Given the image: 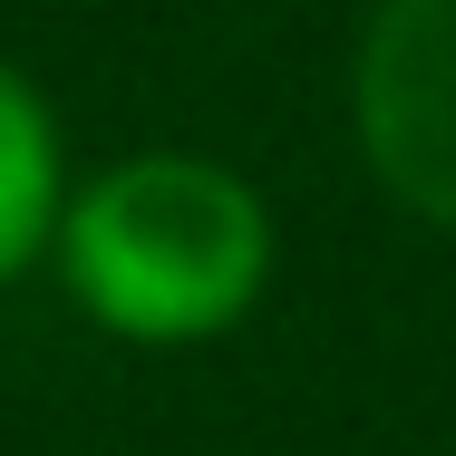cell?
I'll list each match as a JSON object with an SVG mask.
<instances>
[{
    "mask_svg": "<svg viewBox=\"0 0 456 456\" xmlns=\"http://www.w3.org/2000/svg\"><path fill=\"white\" fill-rule=\"evenodd\" d=\"M59 263L117 340H214L273 273V214L233 166L204 156H126L59 214Z\"/></svg>",
    "mask_w": 456,
    "mask_h": 456,
    "instance_id": "1",
    "label": "cell"
},
{
    "mask_svg": "<svg viewBox=\"0 0 456 456\" xmlns=\"http://www.w3.org/2000/svg\"><path fill=\"white\" fill-rule=\"evenodd\" d=\"M360 146L408 214L456 233V0H379L360 49Z\"/></svg>",
    "mask_w": 456,
    "mask_h": 456,
    "instance_id": "2",
    "label": "cell"
},
{
    "mask_svg": "<svg viewBox=\"0 0 456 456\" xmlns=\"http://www.w3.org/2000/svg\"><path fill=\"white\" fill-rule=\"evenodd\" d=\"M59 233V136L20 69H0V281Z\"/></svg>",
    "mask_w": 456,
    "mask_h": 456,
    "instance_id": "3",
    "label": "cell"
}]
</instances>
